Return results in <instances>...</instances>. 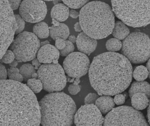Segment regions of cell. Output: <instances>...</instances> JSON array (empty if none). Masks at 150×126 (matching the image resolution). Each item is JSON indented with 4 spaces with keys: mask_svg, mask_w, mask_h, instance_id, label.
Returning <instances> with one entry per match:
<instances>
[{
    "mask_svg": "<svg viewBox=\"0 0 150 126\" xmlns=\"http://www.w3.org/2000/svg\"><path fill=\"white\" fill-rule=\"evenodd\" d=\"M104 118L94 104L81 106L74 115V123L76 126H101Z\"/></svg>",
    "mask_w": 150,
    "mask_h": 126,
    "instance_id": "obj_13",
    "label": "cell"
},
{
    "mask_svg": "<svg viewBox=\"0 0 150 126\" xmlns=\"http://www.w3.org/2000/svg\"><path fill=\"white\" fill-rule=\"evenodd\" d=\"M8 74V71H7L5 66L2 64L0 65V78L1 80L7 79Z\"/></svg>",
    "mask_w": 150,
    "mask_h": 126,
    "instance_id": "obj_36",
    "label": "cell"
},
{
    "mask_svg": "<svg viewBox=\"0 0 150 126\" xmlns=\"http://www.w3.org/2000/svg\"><path fill=\"white\" fill-rule=\"evenodd\" d=\"M61 1H62V0H54V1H52V2H53V3L55 5V4L60 3L59 2H61Z\"/></svg>",
    "mask_w": 150,
    "mask_h": 126,
    "instance_id": "obj_50",
    "label": "cell"
},
{
    "mask_svg": "<svg viewBox=\"0 0 150 126\" xmlns=\"http://www.w3.org/2000/svg\"><path fill=\"white\" fill-rule=\"evenodd\" d=\"M11 8L13 10H15L20 8L21 0H8Z\"/></svg>",
    "mask_w": 150,
    "mask_h": 126,
    "instance_id": "obj_37",
    "label": "cell"
},
{
    "mask_svg": "<svg viewBox=\"0 0 150 126\" xmlns=\"http://www.w3.org/2000/svg\"><path fill=\"white\" fill-rule=\"evenodd\" d=\"M50 35L53 40H56L57 38H60L66 40L69 37L70 31L68 26L64 23H60L58 26L53 25L50 27Z\"/></svg>",
    "mask_w": 150,
    "mask_h": 126,
    "instance_id": "obj_19",
    "label": "cell"
},
{
    "mask_svg": "<svg viewBox=\"0 0 150 126\" xmlns=\"http://www.w3.org/2000/svg\"><path fill=\"white\" fill-rule=\"evenodd\" d=\"M66 46V40L60 38H57L55 40V46L58 50H63Z\"/></svg>",
    "mask_w": 150,
    "mask_h": 126,
    "instance_id": "obj_35",
    "label": "cell"
},
{
    "mask_svg": "<svg viewBox=\"0 0 150 126\" xmlns=\"http://www.w3.org/2000/svg\"><path fill=\"white\" fill-rule=\"evenodd\" d=\"M33 32L38 38H47L50 35V27L45 22H40L34 25Z\"/></svg>",
    "mask_w": 150,
    "mask_h": 126,
    "instance_id": "obj_22",
    "label": "cell"
},
{
    "mask_svg": "<svg viewBox=\"0 0 150 126\" xmlns=\"http://www.w3.org/2000/svg\"><path fill=\"white\" fill-rule=\"evenodd\" d=\"M126 97L122 94H118L115 95L114 99L115 103L117 105H122L125 102Z\"/></svg>",
    "mask_w": 150,
    "mask_h": 126,
    "instance_id": "obj_32",
    "label": "cell"
},
{
    "mask_svg": "<svg viewBox=\"0 0 150 126\" xmlns=\"http://www.w3.org/2000/svg\"><path fill=\"white\" fill-rule=\"evenodd\" d=\"M18 63L19 62L16 59L12 63L9 64V66L10 67H16V66L18 65Z\"/></svg>",
    "mask_w": 150,
    "mask_h": 126,
    "instance_id": "obj_45",
    "label": "cell"
},
{
    "mask_svg": "<svg viewBox=\"0 0 150 126\" xmlns=\"http://www.w3.org/2000/svg\"><path fill=\"white\" fill-rule=\"evenodd\" d=\"M132 74L129 60L113 52L95 57L88 71L90 84L99 95L113 96L122 92L130 84Z\"/></svg>",
    "mask_w": 150,
    "mask_h": 126,
    "instance_id": "obj_2",
    "label": "cell"
},
{
    "mask_svg": "<svg viewBox=\"0 0 150 126\" xmlns=\"http://www.w3.org/2000/svg\"><path fill=\"white\" fill-rule=\"evenodd\" d=\"M50 44V42L48 40H45V41H43V42H41V46H43L45 45L49 44Z\"/></svg>",
    "mask_w": 150,
    "mask_h": 126,
    "instance_id": "obj_48",
    "label": "cell"
},
{
    "mask_svg": "<svg viewBox=\"0 0 150 126\" xmlns=\"http://www.w3.org/2000/svg\"><path fill=\"white\" fill-rule=\"evenodd\" d=\"M133 77L137 81H143L149 76L147 67L143 65L137 66L133 71Z\"/></svg>",
    "mask_w": 150,
    "mask_h": 126,
    "instance_id": "obj_23",
    "label": "cell"
},
{
    "mask_svg": "<svg viewBox=\"0 0 150 126\" xmlns=\"http://www.w3.org/2000/svg\"><path fill=\"white\" fill-rule=\"evenodd\" d=\"M20 72V69H18L16 67H10V68L8 69V74H11L14 73H19Z\"/></svg>",
    "mask_w": 150,
    "mask_h": 126,
    "instance_id": "obj_40",
    "label": "cell"
},
{
    "mask_svg": "<svg viewBox=\"0 0 150 126\" xmlns=\"http://www.w3.org/2000/svg\"><path fill=\"white\" fill-rule=\"evenodd\" d=\"M80 13L74 9L71 10L70 11V16L73 18H78L79 17Z\"/></svg>",
    "mask_w": 150,
    "mask_h": 126,
    "instance_id": "obj_39",
    "label": "cell"
},
{
    "mask_svg": "<svg viewBox=\"0 0 150 126\" xmlns=\"http://www.w3.org/2000/svg\"><path fill=\"white\" fill-rule=\"evenodd\" d=\"M116 16L134 28L150 24V0H111Z\"/></svg>",
    "mask_w": 150,
    "mask_h": 126,
    "instance_id": "obj_5",
    "label": "cell"
},
{
    "mask_svg": "<svg viewBox=\"0 0 150 126\" xmlns=\"http://www.w3.org/2000/svg\"><path fill=\"white\" fill-rule=\"evenodd\" d=\"M41 46V42L35 33L23 32L14 40L11 49L19 63L26 62L35 58Z\"/></svg>",
    "mask_w": 150,
    "mask_h": 126,
    "instance_id": "obj_7",
    "label": "cell"
},
{
    "mask_svg": "<svg viewBox=\"0 0 150 126\" xmlns=\"http://www.w3.org/2000/svg\"><path fill=\"white\" fill-rule=\"evenodd\" d=\"M74 29L75 31L77 32H82V31H83L80 22H77L74 24Z\"/></svg>",
    "mask_w": 150,
    "mask_h": 126,
    "instance_id": "obj_41",
    "label": "cell"
},
{
    "mask_svg": "<svg viewBox=\"0 0 150 126\" xmlns=\"http://www.w3.org/2000/svg\"><path fill=\"white\" fill-rule=\"evenodd\" d=\"M43 89L50 93L62 91L65 87L67 78L65 72L59 64H43L37 71Z\"/></svg>",
    "mask_w": 150,
    "mask_h": 126,
    "instance_id": "obj_8",
    "label": "cell"
},
{
    "mask_svg": "<svg viewBox=\"0 0 150 126\" xmlns=\"http://www.w3.org/2000/svg\"><path fill=\"white\" fill-rule=\"evenodd\" d=\"M90 60L86 54L75 52L70 53L64 60L63 67L65 73L71 78H80L86 75L90 68Z\"/></svg>",
    "mask_w": 150,
    "mask_h": 126,
    "instance_id": "obj_11",
    "label": "cell"
},
{
    "mask_svg": "<svg viewBox=\"0 0 150 126\" xmlns=\"http://www.w3.org/2000/svg\"><path fill=\"white\" fill-rule=\"evenodd\" d=\"M69 7L64 4H55L52 8L51 16L59 22H63L67 20L70 15Z\"/></svg>",
    "mask_w": 150,
    "mask_h": 126,
    "instance_id": "obj_16",
    "label": "cell"
},
{
    "mask_svg": "<svg viewBox=\"0 0 150 126\" xmlns=\"http://www.w3.org/2000/svg\"><path fill=\"white\" fill-rule=\"evenodd\" d=\"M13 10L8 0H1V59L13 42L18 29Z\"/></svg>",
    "mask_w": 150,
    "mask_h": 126,
    "instance_id": "obj_9",
    "label": "cell"
},
{
    "mask_svg": "<svg viewBox=\"0 0 150 126\" xmlns=\"http://www.w3.org/2000/svg\"><path fill=\"white\" fill-rule=\"evenodd\" d=\"M19 12L26 22L32 23L39 22L46 17L47 6L43 0H23L19 8Z\"/></svg>",
    "mask_w": 150,
    "mask_h": 126,
    "instance_id": "obj_12",
    "label": "cell"
},
{
    "mask_svg": "<svg viewBox=\"0 0 150 126\" xmlns=\"http://www.w3.org/2000/svg\"><path fill=\"white\" fill-rule=\"evenodd\" d=\"M43 126H71L77 110L71 96L63 92L45 95L39 102Z\"/></svg>",
    "mask_w": 150,
    "mask_h": 126,
    "instance_id": "obj_4",
    "label": "cell"
},
{
    "mask_svg": "<svg viewBox=\"0 0 150 126\" xmlns=\"http://www.w3.org/2000/svg\"><path fill=\"white\" fill-rule=\"evenodd\" d=\"M142 93L146 94L150 98V85L145 81H137L133 82L129 90V96L131 98L134 94Z\"/></svg>",
    "mask_w": 150,
    "mask_h": 126,
    "instance_id": "obj_18",
    "label": "cell"
},
{
    "mask_svg": "<svg viewBox=\"0 0 150 126\" xmlns=\"http://www.w3.org/2000/svg\"><path fill=\"white\" fill-rule=\"evenodd\" d=\"M122 52L131 63H144L150 58V38L139 32L130 33L123 41Z\"/></svg>",
    "mask_w": 150,
    "mask_h": 126,
    "instance_id": "obj_6",
    "label": "cell"
},
{
    "mask_svg": "<svg viewBox=\"0 0 150 126\" xmlns=\"http://www.w3.org/2000/svg\"><path fill=\"white\" fill-rule=\"evenodd\" d=\"M0 126H38L39 102L27 85L12 80H1Z\"/></svg>",
    "mask_w": 150,
    "mask_h": 126,
    "instance_id": "obj_1",
    "label": "cell"
},
{
    "mask_svg": "<svg viewBox=\"0 0 150 126\" xmlns=\"http://www.w3.org/2000/svg\"><path fill=\"white\" fill-rule=\"evenodd\" d=\"M81 86L79 85H74L73 84L70 85L68 87V91L72 95H76L80 92Z\"/></svg>",
    "mask_w": 150,
    "mask_h": 126,
    "instance_id": "obj_33",
    "label": "cell"
},
{
    "mask_svg": "<svg viewBox=\"0 0 150 126\" xmlns=\"http://www.w3.org/2000/svg\"><path fill=\"white\" fill-rule=\"evenodd\" d=\"M147 120H148V123L150 125V100L149 101V104L148 105V108H147Z\"/></svg>",
    "mask_w": 150,
    "mask_h": 126,
    "instance_id": "obj_43",
    "label": "cell"
},
{
    "mask_svg": "<svg viewBox=\"0 0 150 126\" xmlns=\"http://www.w3.org/2000/svg\"><path fill=\"white\" fill-rule=\"evenodd\" d=\"M16 19L18 25V29L16 32V34H20L23 32L25 26V20L21 16V15H15Z\"/></svg>",
    "mask_w": 150,
    "mask_h": 126,
    "instance_id": "obj_30",
    "label": "cell"
},
{
    "mask_svg": "<svg viewBox=\"0 0 150 126\" xmlns=\"http://www.w3.org/2000/svg\"><path fill=\"white\" fill-rule=\"evenodd\" d=\"M52 25L54 26H58L60 25V22L58 21L56 19H54V18H52Z\"/></svg>",
    "mask_w": 150,
    "mask_h": 126,
    "instance_id": "obj_44",
    "label": "cell"
},
{
    "mask_svg": "<svg viewBox=\"0 0 150 126\" xmlns=\"http://www.w3.org/2000/svg\"><path fill=\"white\" fill-rule=\"evenodd\" d=\"M38 74L37 73V72H34V73L32 74V78H38Z\"/></svg>",
    "mask_w": 150,
    "mask_h": 126,
    "instance_id": "obj_49",
    "label": "cell"
},
{
    "mask_svg": "<svg viewBox=\"0 0 150 126\" xmlns=\"http://www.w3.org/2000/svg\"><path fill=\"white\" fill-rule=\"evenodd\" d=\"M81 80L80 79V78H75L74 81L73 82V84L74 85H78L80 83Z\"/></svg>",
    "mask_w": 150,
    "mask_h": 126,
    "instance_id": "obj_47",
    "label": "cell"
},
{
    "mask_svg": "<svg viewBox=\"0 0 150 126\" xmlns=\"http://www.w3.org/2000/svg\"><path fill=\"white\" fill-rule=\"evenodd\" d=\"M52 63L55 64H58V60H54Z\"/></svg>",
    "mask_w": 150,
    "mask_h": 126,
    "instance_id": "obj_51",
    "label": "cell"
},
{
    "mask_svg": "<svg viewBox=\"0 0 150 126\" xmlns=\"http://www.w3.org/2000/svg\"><path fill=\"white\" fill-rule=\"evenodd\" d=\"M89 0H62L65 4L72 9L82 8L88 3Z\"/></svg>",
    "mask_w": 150,
    "mask_h": 126,
    "instance_id": "obj_27",
    "label": "cell"
},
{
    "mask_svg": "<svg viewBox=\"0 0 150 126\" xmlns=\"http://www.w3.org/2000/svg\"><path fill=\"white\" fill-rule=\"evenodd\" d=\"M44 1H53L54 0H43Z\"/></svg>",
    "mask_w": 150,
    "mask_h": 126,
    "instance_id": "obj_52",
    "label": "cell"
},
{
    "mask_svg": "<svg viewBox=\"0 0 150 126\" xmlns=\"http://www.w3.org/2000/svg\"><path fill=\"white\" fill-rule=\"evenodd\" d=\"M74 46L73 43L69 40H66V46L63 50H60V54L62 57H67L73 52Z\"/></svg>",
    "mask_w": 150,
    "mask_h": 126,
    "instance_id": "obj_28",
    "label": "cell"
},
{
    "mask_svg": "<svg viewBox=\"0 0 150 126\" xmlns=\"http://www.w3.org/2000/svg\"><path fill=\"white\" fill-rule=\"evenodd\" d=\"M27 85L35 93L41 92L43 85L41 80L38 78H30L27 81Z\"/></svg>",
    "mask_w": 150,
    "mask_h": 126,
    "instance_id": "obj_26",
    "label": "cell"
},
{
    "mask_svg": "<svg viewBox=\"0 0 150 126\" xmlns=\"http://www.w3.org/2000/svg\"><path fill=\"white\" fill-rule=\"evenodd\" d=\"M76 45L80 52L89 55L96 49L97 42L96 39L81 32L77 37Z\"/></svg>",
    "mask_w": 150,
    "mask_h": 126,
    "instance_id": "obj_14",
    "label": "cell"
},
{
    "mask_svg": "<svg viewBox=\"0 0 150 126\" xmlns=\"http://www.w3.org/2000/svg\"><path fill=\"white\" fill-rule=\"evenodd\" d=\"M68 39H69L68 40L72 43H76V41H77V38L75 36H73V35H71V36H69Z\"/></svg>",
    "mask_w": 150,
    "mask_h": 126,
    "instance_id": "obj_42",
    "label": "cell"
},
{
    "mask_svg": "<svg viewBox=\"0 0 150 126\" xmlns=\"http://www.w3.org/2000/svg\"><path fill=\"white\" fill-rule=\"evenodd\" d=\"M99 94H97L90 93L85 98V104H94L96 100L99 98Z\"/></svg>",
    "mask_w": 150,
    "mask_h": 126,
    "instance_id": "obj_31",
    "label": "cell"
},
{
    "mask_svg": "<svg viewBox=\"0 0 150 126\" xmlns=\"http://www.w3.org/2000/svg\"><path fill=\"white\" fill-rule=\"evenodd\" d=\"M32 65L34 66L36 70H38V68L42 65L41 63H40L39 60H38V59L36 58H35L34 59L32 60Z\"/></svg>",
    "mask_w": 150,
    "mask_h": 126,
    "instance_id": "obj_38",
    "label": "cell"
},
{
    "mask_svg": "<svg viewBox=\"0 0 150 126\" xmlns=\"http://www.w3.org/2000/svg\"><path fill=\"white\" fill-rule=\"evenodd\" d=\"M146 67H147L148 71H149V76L148 77H149V78L150 79V58L148 60V61H147V63H146Z\"/></svg>",
    "mask_w": 150,
    "mask_h": 126,
    "instance_id": "obj_46",
    "label": "cell"
},
{
    "mask_svg": "<svg viewBox=\"0 0 150 126\" xmlns=\"http://www.w3.org/2000/svg\"><path fill=\"white\" fill-rule=\"evenodd\" d=\"M129 29L125 23L117 21L115 23L112 34L115 38L124 40L129 36Z\"/></svg>",
    "mask_w": 150,
    "mask_h": 126,
    "instance_id": "obj_21",
    "label": "cell"
},
{
    "mask_svg": "<svg viewBox=\"0 0 150 126\" xmlns=\"http://www.w3.org/2000/svg\"><path fill=\"white\" fill-rule=\"evenodd\" d=\"M8 77L9 79L19 81V82H22L24 80L23 76L20 73V72L11 74L8 75Z\"/></svg>",
    "mask_w": 150,
    "mask_h": 126,
    "instance_id": "obj_34",
    "label": "cell"
},
{
    "mask_svg": "<svg viewBox=\"0 0 150 126\" xmlns=\"http://www.w3.org/2000/svg\"><path fill=\"white\" fill-rule=\"evenodd\" d=\"M122 46V43L120 40L116 38H111L107 41L106 47L107 50L109 52L118 51L121 50Z\"/></svg>",
    "mask_w": 150,
    "mask_h": 126,
    "instance_id": "obj_25",
    "label": "cell"
},
{
    "mask_svg": "<svg viewBox=\"0 0 150 126\" xmlns=\"http://www.w3.org/2000/svg\"><path fill=\"white\" fill-rule=\"evenodd\" d=\"M143 114L129 106H120L113 108L104 118L103 125L148 126Z\"/></svg>",
    "mask_w": 150,
    "mask_h": 126,
    "instance_id": "obj_10",
    "label": "cell"
},
{
    "mask_svg": "<svg viewBox=\"0 0 150 126\" xmlns=\"http://www.w3.org/2000/svg\"><path fill=\"white\" fill-rule=\"evenodd\" d=\"M79 13L83 31L91 37L103 39L112 33L115 22L113 10L108 4L93 1L83 6Z\"/></svg>",
    "mask_w": 150,
    "mask_h": 126,
    "instance_id": "obj_3",
    "label": "cell"
},
{
    "mask_svg": "<svg viewBox=\"0 0 150 126\" xmlns=\"http://www.w3.org/2000/svg\"><path fill=\"white\" fill-rule=\"evenodd\" d=\"M96 1V0H93V1Z\"/></svg>",
    "mask_w": 150,
    "mask_h": 126,
    "instance_id": "obj_53",
    "label": "cell"
},
{
    "mask_svg": "<svg viewBox=\"0 0 150 126\" xmlns=\"http://www.w3.org/2000/svg\"><path fill=\"white\" fill-rule=\"evenodd\" d=\"M15 59V55L13 52L11 50H7L1 60L5 64H9L13 61Z\"/></svg>",
    "mask_w": 150,
    "mask_h": 126,
    "instance_id": "obj_29",
    "label": "cell"
},
{
    "mask_svg": "<svg viewBox=\"0 0 150 126\" xmlns=\"http://www.w3.org/2000/svg\"><path fill=\"white\" fill-rule=\"evenodd\" d=\"M36 69L33 65L30 64H25L23 65L20 68V72L23 77L25 81H28L32 78V75L36 72Z\"/></svg>",
    "mask_w": 150,
    "mask_h": 126,
    "instance_id": "obj_24",
    "label": "cell"
},
{
    "mask_svg": "<svg viewBox=\"0 0 150 126\" xmlns=\"http://www.w3.org/2000/svg\"><path fill=\"white\" fill-rule=\"evenodd\" d=\"M149 98L146 94L142 93L135 94L131 97L132 107L138 110H144L149 104Z\"/></svg>",
    "mask_w": 150,
    "mask_h": 126,
    "instance_id": "obj_20",
    "label": "cell"
},
{
    "mask_svg": "<svg viewBox=\"0 0 150 126\" xmlns=\"http://www.w3.org/2000/svg\"><path fill=\"white\" fill-rule=\"evenodd\" d=\"M114 99L110 95H103L99 97L95 104L103 114H106L110 112L115 106Z\"/></svg>",
    "mask_w": 150,
    "mask_h": 126,
    "instance_id": "obj_17",
    "label": "cell"
},
{
    "mask_svg": "<svg viewBox=\"0 0 150 126\" xmlns=\"http://www.w3.org/2000/svg\"><path fill=\"white\" fill-rule=\"evenodd\" d=\"M60 55V52L56 46L49 44L41 46L38 52L37 58L41 63L51 64L54 60H58Z\"/></svg>",
    "mask_w": 150,
    "mask_h": 126,
    "instance_id": "obj_15",
    "label": "cell"
}]
</instances>
